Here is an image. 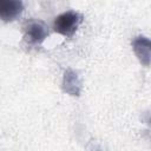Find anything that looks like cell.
<instances>
[{"mask_svg": "<svg viewBox=\"0 0 151 151\" xmlns=\"http://www.w3.org/2000/svg\"><path fill=\"white\" fill-rule=\"evenodd\" d=\"M83 18L78 12L74 11H67L61 14H59L53 22L54 31L66 38L73 37V34L77 32Z\"/></svg>", "mask_w": 151, "mask_h": 151, "instance_id": "1", "label": "cell"}, {"mask_svg": "<svg viewBox=\"0 0 151 151\" xmlns=\"http://www.w3.org/2000/svg\"><path fill=\"white\" fill-rule=\"evenodd\" d=\"M48 37L47 26L39 20H32L24 27V38L29 45H39Z\"/></svg>", "mask_w": 151, "mask_h": 151, "instance_id": "2", "label": "cell"}, {"mask_svg": "<svg viewBox=\"0 0 151 151\" xmlns=\"http://www.w3.org/2000/svg\"><path fill=\"white\" fill-rule=\"evenodd\" d=\"M24 4L21 0H0V20L9 22L21 15Z\"/></svg>", "mask_w": 151, "mask_h": 151, "instance_id": "3", "label": "cell"}, {"mask_svg": "<svg viewBox=\"0 0 151 151\" xmlns=\"http://www.w3.org/2000/svg\"><path fill=\"white\" fill-rule=\"evenodd\" d=\"M132 50L142 65L149 66L151 59V44L144 35H138L132 40Z\"/></svg>", "mask_w": 151, "mask_h": 151, "instance_id": "4", "label": "cell"}, {"mask_svg": "<svg viewBox=\"0 0 151 151\" xmlns=\"http://www.w3.org/2000/svg\"><path fill=\"white\" fill-rule=\"evenodd\" d=\"M63 91L72 97H78L81 93V81L78 73L71 68H67L64 72L61 81Z\"/></svg>", "mask_w": 151, "mask_h": 151, "instance_id": "5", "label": "cell"}]
</instances>
